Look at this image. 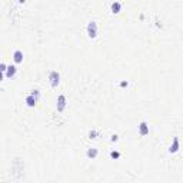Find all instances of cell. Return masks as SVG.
Wrapping results in <instances>:
<instances>
[{
	"label": "cell",
	"mask_w": 183,
	"mask_h": 183,
	"mask_svg": "<svg viewBox=\"0 0 183 183\" xmlns=\"http://www.w3.org/2000/svg\"><path fill=\"white\" fill-rule=\"evenodd\" d=\"M13 60H15L16 63H22V62H23V51H22V50H16V51L13 53Z\"/></svg>",
	"instance_id": "cell-9"
},
{
	"label": "cell",
	"mask_w": 183,
	"mask_h": 183,
	"mask_svg": "<svg viewBox=\"0 0 183 183\" xmlns=\"http://www.w3.org/2000/svg\"><path fill=\"white\" fill-rule=\"evenodd\" d=\"M37 96H34L33 93H30V95H27L26 96V104L29 106V107H34L36 106V103H37Z\"/></svg>",
	"instance_id": "cell-4"
},
{
	"label": "cell",
	"mask_w": 183,
	"mask_h": 183,
	"mask_svg": "<svg viewBox=\"0 0 183 183\" xmlns=\"http://www.w3.org/2000/svg\"><path fill=\"white\" fill-rule=\"evenodd\" d=\"M139 133H140V136L149 134V125L146 122H140L139 123Z\"/></svg>",
	"instance_id": "cell-5"
},
{
	"label": "cell",
	"mask_w": 183,
	"mask_h": 183,
	"mask_svg": "<svg viewBox=\"0 0 183 183\" xmlns=\"http://www.w3.org/2000/svg\"><path fill=\"white\" fill-rule=\"evenodd\" d=\"M87 36L90 39H95L97 36V23L93 22V20L87 23Z\"/></svg>",
	"instance_id": "cell-2"
},
{
	"label": "cell",
	"mask_w": 183,
	"mask_h": 183,
	"mask_svg": "<svg viewBox=\"0 0 183 183\" xmlns=\"http://www.w3.org/2000/svg\"><path fill=\"white\" fill-rule=\"evenodd\" d=\"M17 72V67L15 66V65H10V66H7V69H6V76L9 77V79H12L15 74H16Z\"/></svg>",
	"instance_id": "cell-6"
},
{
	"label": "cell",
	"mask_w": 183,
	"mask_h": 183,
	"mask_svg": "<svg viewBox=\"0 0 183 183\" xmlns=\"http://www.w3.org/2000/svg\"><path fill=\"white\" fill-rule=\"evenodd\" d=\"M96 136H97V132H96V130H90V132H89V137H90V139H96Z\"/></svg>",
	"instance_id": "cell-12"
},
{
	"label": "cell",
	"mask_w": 183,
	"mask_h": 183,
	"mask_svg": "<svg viewBox=\"0 0 183 183\" xmlns=\"http://www.w3.org/2000/svg\"><path fill=\"white\" fill-rule=\"evenodd\" d=\"M97 154H99V150L96 149V148H90V149H87V152H86V156H87L89 159H95Z\"/></svg>",
	"instance_id": "cell-8"
},
{
	"label": "cell",
	"mask_w": 183,
	"mask_h": 183,
	"mask_svg": "<svg viewBox=\"0 0 183 183\" xmlns=\"http://www.w3.org/2000/svg\"><path fill=\"white\" fill-rule=\"evenodd\" d=\"M66 96L65 95H60L59 97H57V103H56V107H57V112H63L65 110V107H66Z\"/></svg>",
	"instance_id": "cell-3"
},
{
	"label": "cell",
	"mask_w": 183,
	"mask_h": 183,
	"mask_svg": "<svg viewBox=\"0 0 183 183\" xmlns=\"http://www.w3.org/2000/svg\"><path fill=\"white\" fill-rule=\"evenodd\" d=\"M110 140H112V142H117V140H119V136H117V134H113Z\"/></svg>",
	"instance_id": "cell-14"
},
{
	"label": "cell",
	"mask_w": 183,
	"mask_h": 183,
	"mask_svg": "<svg viewBox=\"0 0 183 183\" xmlns=\"http://www.w3.org/2000/svg\"><path fill=\"white\" fill-rule=\"evenodd\" d=\"M49 80L51 87H57V84L60 83V73L57 70H51L49 73Z\"/></svg>",
	"instance_id": "cell-1"
},
{
	"label": "cell",
	"mask_w": 183,
	"mask_h": 183,
	"mask_svg": "<svg viewBox=\"0 0 183 183\" xmlns=\"http://www.w3.org/2000/svg\"><path fill=\"white\" fill-rule=\"evenodd\" d=\"M6 69H7V65H6V63H0V70H1V72H6Z\"/></svg>",
	"instance_id": "cell-13"
},
{
	"label": "cell",
	"mask_w": 183,
	"mask_h": 183,
	"mask_svg": "<svg viewBox=\"0 0 183 183\" xmlns=\"http://www.w3.org/2000/svg\"><path fill=\"white\" fill-rule=\"evenodd\" d=\"M110 157H112V159H119V157H120V153L116 152V150H112V152H110Z\"/></svg>",
	"instance_id": "cell-11"
},
{
	"label": "cell",
	"mask_w": 183,
	"mask_h": 183,
	"mask_svg": "<svg viewBox=\"0 0 183 183\" xmlns=\"http://www.w3.org/2000/svg\"><path fill=\"white\" fill-rule=\"evenodd\" d=\"M127 82H122V83H120V86H122V87H126V86H127Z\"/></svg>",
	"instance_id": "cell-15"
},
{
	"label": "cell",
	"mask_w": 183,
	"mask_h": 183,
	"mask_svg": "<svg viewBox=\"0 0 183 183\" xmlns=\"http://www.w3.org/2000/svg\"><path fill=\"white\" fill-rule=\"evenodd\" d=\"M120 9H122V4H120L119 1H113L112 6H110V10H112V13H115V15H117V13L120 12Z\"/></svg>",
	"instance_id": "cell-10"
},
{
	"label": "cell",
	"mask_w": 183,
	"mask_h": 183,
	"mask_svg": "<svg viewBox=\"0 0 183 183\" xmlns=\"http://www.w3.org/2000/svg\"><path fill=\"white\" fill-rule=\"evenodd\" d=\"M179 150V137H175L173 139V143L170 145V148H169V152L170 153H176Z\"/></svg>",
	"instance_id": "cell-7"
},
{
	"label": "cell",
	"mask_w": 183,
	"mask_h": 183,
	"mask_svg": "<svg viewBox=\"0 0 183 183\" xmlns=\"http://www.w3.org/2000/svg\"><path fill=\"white\" fill-rule=\"evenodd\" d=\"M17 1H19V3H22V4H23V3H24V1H26V0H17Z\"/></svg>",
	"instance_id": "cell-17"
},
{
	"label": "cell",
	"mask_w": 183,
	"mask_h": 183,
	"mask_svg": "<svg viewBox=\"0 0 183 183\" xmlns=\"http://www.w3.org/2000/svg\"><path fill=\"white\" fill-rule=\"evenodd\" d=\"M3 77H4V76H3V72L0 70V80H3Z\"/></svg>",
	"instance_id": "cell-16"
}]
</instances>
